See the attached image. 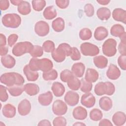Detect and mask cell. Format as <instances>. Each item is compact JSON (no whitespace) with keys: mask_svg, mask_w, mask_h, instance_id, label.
<instances>
[{"mask_svg":"<svg viewBox=\"0 0 126 126\" xmlns=\"http://www.w3.org/2000/svg\"><path fill=\"white\" fill-rule=\"evenodd\" d=\"M0 82L10 87L13 85H23L25 82L24 77L19 73L14 72H6L1 75L0 77Z\"/></svg>","mask_w":126,"mask_h":126,"instance_id":"cell-1","label":"cell"},{"mask_svg":"<svg viewBox=\"0 0 126 126\" xmlns=\"http://www.w3.org/2000/svg\"><path fill=\"white\" fill-rule=\"evenodd\" d=\"M94 92L98 96L104 94L112 95L115 92V87L112 83L110 82H99L95 85Z\"/></svg>","mask_w":126,"mask_h":126,"instance_id":"cell-2","label":"cell"},{"mask_svg":"<svg viewBox=\"0 0 126 126\" xmlns=\"http://www.w3.org/2000/svg\"><path fill=\"white\" fill-rule=\"evenodd\" d=\"M1 23L6 28L15 29L20 26L21 18L16 13H7L2 17Z\"/></svg>","mask_w":126,"mask_h":126,"instance_id":"cell-3","label":"cell"},{"mask_svg":"<svg viewBox=\"0 0 126 126\" xmlns=\"http://www.w3.org/2000/svg\"><path fill=\"white\" fill-rule=\"evenodd\" d=\"M33 45L29 41L17 43L13 47L12 54L16 57H20L26 53H30Z\"/></svg>","mask_w":126,"mask_h":126,"instance_id":"cell-4","label":"cell"},{"mask_svg":"<svg viewBox=\"0 0 126 126\" xmlns=\"http://www.w3.org/2000/svg\"><path fill=\"white\" fill-rule=\"evenodd\" d=\"M117 41L113 38H108L103 43L102 46L103 54L108 57L114 56L117 52Z\"/></svg>","mask_w":126,"mask_h":126,"instance_id":"cell-5","label":"cell"},{"mask_svg":"<svg viewBox=\"0 0 126 126\" xmlns=\"http://www.w3.org/2000/svg\"><path fill=\"white\" fill-rule=\"evenodd\" d=\"M81 53L85 56H96L99 53V49L95 45L90 42H84L80 47Z\"/></svg>","mask_w":126,"mask_h":126,"instance_id":"cell-6","label":"cell"},{"mask_svg":"<svg viewBox=\"0 0 126 126\" xmlns=\"http://www.w3.org/2000/svg\"><path fill=\"white\" fill-rule=\"evenodd\" d=\"M66 103L60 99L55 100L52 105V111L54 114L57 116L64 115L67 111Z\"/></svg>","mask_w":126,"mask_h":126,"instance_id":"cell-7","label":"cell"},{"mask_svg":"<svg viewBox=\"0 0 126 126\" xmlns=\"http://www.w3.org/2000/svg\"><path fill=\"white\" fill-rule=\"evenodd\" d=\"M34 32L39 36H45L50 31L49 24L45 21H39L36 22L34 25Z\"/></svg>","mask_w":126,"mask_h":126,"instance_id":"cell-8","label":"cell"},{"mask_svg":"<svg viewBox=\"0 0 126 126\" xmlns=\"http://www.w3.org/2000/svg\"><path fill=\"white\" fill-rule=\"evenodd\" d=\"M65 102L70 106L76 105L79 100V95L75 92L72 91H68L64 96Z\"/></svg>","mask_w":126,"mask_h":126,"instance_id":"cell-9","label":"cell"},{"mask_svg":"<svg viewBox=\"0 0 126 126\" xmlns=\"http://www.w3.org/2000/svg\"><path fill=\"white\" fill-rule=\"evenodd\" d=\"M95 101L94 96L91 93H85L81 98V103L88 108L93 107L95 103Z\"/></svg>","mask_w":126,"mask_h":126,"instance_id":"cell-10","label":"cell"},{"mask_svg":"<svg viewBox=\"0 0 126 126\" xmlns=\"http://www.w3.org/2000/svg\"><path fill=\"white\" fill-rule=\"evenodd\" d=\"M31 107L30 101L27 99H24L19 102L18 105V113L22 116H26L31 112Z\"/></svg>","mask_w":126,"mask_h":126,"instance_id":"cell-11","label":"cell"},{"mask_svg":"<svg viewBox=\"0 0 126 126\" xmlns=\"http://www.w3.org/2000/svg\"><path fill=\"white\" fill-rule=\"evenodd\" d=\"M38 68L39 70L46 72L52 69L53 63L48 58H42L38 59Z\"/></svg>","mask_w":126,"mask_h":126,"instance_id":"cell-12","label":"cell"},{"mask_svg":"<svg viewBox=\"0 0 126 126\" xmlns=\"http://www.w3.org/2000/svg\"><path fill=\"white\" fill-rule=\"evenodd\" d=\"M106 76L110 80H116L120 77L121 71L116 65L111 63L106 71Z\"/></svg>","mask_w":126,"mask_h":126,"instance_id":"cell-13","label":"cell"},{"mask_svg":"<svg viewBox=\"0 0 126 126\" xmlns=\"http://www.w3.org/2000/svg\"><path fill=\"white\" fill-rule=\"evenodd\" d=\"M53 98V96L52 92L48 91L38 95V101L41 105L46 106L49 105L51 103Z\"/></svg>","mask_w":126,"mask_h":126,"instance_id":"cell-14","label":"cell"},{"mask_svg":"<svg viewBox=\"0 0 126 126\" xmlns=\"http://www.w3.org/2000/svg\"><path fill=\"white\" fill-rule=\"evenodd\" d=\"M113 18L116 21L122 22L124 24L126 23V11L125 10L117 8L113 10L112 13Z\"/></svg>","mask_w":126,"mask_h":126,"instance_id":"cell-15","label":"cell"},{"mask_svg":"<svg viewBox=\"0 0 126 126\" xmlns=\"http://www.w3.org/2000/svg\"><path fill=\"white\" fill-rule=\"evenodd\" d=\"M88 113L87 110L82 106H79L74 108L72 112V116L75 119L78 120H84L87 117Z\"/></svg>","mask_w":126,"mask_h":126,"instance_id":"cell-16","label":"cell"},{"mask_svg":"<svg viewBox=\"0 0 126 126\" xmlns=\"http://www.w3.org/2000/svg\"><path fill=\"white\" fill-rule=\"evenodd\" d=\"M51 55L53 60L57 63L63 62L66 57L65 52L59 46L51 53Z\"/></svg>","mask_w":126,"mask_h":126,"instance_id":"cell-17","label":"cell"},{"mask_svg":"<svg viewBox=\"0 0 126 126\" xmlns=\"http://www.w3.org/2000/svg\"><path fill=\"white\" fill-rule=\"evenodd\" d=\"M85 71V66L82 63H76L71 67V72L77 78L83 77Z\"/></svg>","mask_w":126,"mask_h":126,"instance_id":"cell-18","label":"cell"},{"mask_svg":"<svg viewBox=\"0 0 126 126\" xmlns=\"http://www.w3.org/2000/svg\"><path fill=\"white\" fill-rule=\"evenodd\" d=\"M112 120L115 126H123L125 124L126 121V114L123 112L117 111L112 116Z\"/></svg>","mask_w":126,"mask_h":126,"instance_id":"cell-19","label":"cell"},{"mask_svg":"<svg viewBox=\"0 0 126 126\" xmlns=\"http://www.w3.org/2000/svg\"><path fill=\"white\" fill-rule=\"evenodd\" d=\"M2 113L3 116L7 118H13L16 113V107L11 104H6L2 109Z\"/></svg>","mask_w":126,"mask_h":126,"instance_id":"cell-20","label":"cell"},{"mask_svg":"<svg viewBox=\"0 0 126 126\" xmlns=\"http://www.w3.org/2000/svg\"><path fill=\"white\" fill-rule=\"evenodd\" d=\"M108 35V31L104 27H97L94 32V37L98 41H102L106 38Z\"/></svg>","mask_w":126,"mask_h":126,"instance_id":"cell-21","label":"cell"},{"mask_svg":"<svg viewBox=\"0 0 126 126\" xmlns=\"http://www.w3.org/2000/svg\"><path fill=\"white\" fill-rule=\"evenodd\" d=\"M23 72L29 81L34 82L37 80L39 74L37 71L31 70L28 64L26 65L23 68Z\"/></svg>","mask_w":126,"mask_h":126,"instance_id":"cell-22","label":"cell"},{"mask_svg":"<svg viewBox=\"0 0 126 126\" xmlns=\"http://www.w3.org/2000/svg\"><path fill=\"white\" fill-rule=\"evenodd\" d=\"M99 106L103 111H108L113 106L112 99L108 96H102L99 100Z\"/></svg>","mask_w":126,"mask_h":126,"instance_id":"cell-23","label":"cell"},{"mask_svg":"<svg viewBox=\"0 0 126 126\" xmlns=\"http://www.w3.org/2000/svg\"><path fill=\"white\" fill-rule=\"evenodd\" d=\"M51 90L53 94L56 97L63 96L65 91L63 84L59 82H55L52 84Z\"/></svg>","mask_w":126,"mask_h":126,"instance_id":"cell-24","label":"cell"},{"mask_svg":"<svg viewBox=\"0 0 126 126\" xmlns=\"http://www.w3.org/2000/svg\"><path fill=\"white\" fill-rule=\"evenodd\" d=\"M99 77L98 72L94 68H89L87 69L85 75V79L91 83H94L96 82Z\"/></svg>","mask_w":126,"mask_h":126,"instance_id":"cell-25","label":"cell"},{"mask_svg":"<svg viewBox=\"0 0 126 126\" xmlns=\"http://www.w3.org/2000/svg\"><path fill=\"white\" fill-rule=\"evenodd\" d=\"M2 65L6 68H12L16 64L15 59L10 55H6L1 57Z\"/></svg>","mask_w":126,"mask_h":126,"instance_id":"cell-26","label":"cell"},{"mask_svg":"<svg viewBox=\"0 0 126 126\" xmlns=\"http://www.w3.org/2000/svg\"><path fill=\"white\" fill-rule=\"evenodd\" d=\"M24 91L30 96L37 94L39 92V87L38 85L34 83H27L24 86Z\"/></svg>","mask_w":126,"mask_h":126,"instance_id":"cell-27","label":"cell"},{"mask_svg":"<svg viewBox=\"0 0 126 126\" xmlns=\"http://www.w3.org/2000/svg\"><path fill=\"white\" fill-rule=\"evenodd\" d=\"M107 59L102 55L96 56L93 59V62L94 65L100 69L105 68L108 64Z\"/></svg>","mask_w":126,"mask_h":126,"instance_id":"cell-28","label":"cell"},{"mask_svg":"<svg viewBox=\"0 0 126 126\" xmlns=\"http://www.w3.org/2000/svg\"><path fill=\"white\" fill-rule=\"evenodd\" d=\"M111 13L110 10L105 7L99 8L96 11V15L98 19L101 21L108 20L111 16Z\"/></svg>","mask_w":126,"mask_h":126,"instance_id":"cell-29","label":"cell"},{"mask_svg":"<svg viewBox=\"0 0 126 126\" xmlns=\"http://www.w3.org/2000/svg\"><path fill=\"white\" fill-rule=\"evenodd\" d=\"M65 27L64 20L61 17H58L54 20L52 23V28L56 32H61Z\"/></svg>","mask_w":126,"mask_h":126,"instance_id":"cell-30","label":"cell"},{"mask_svg":"<svg viewBox=\"0 0 126 126\" xmlns=\"http://www.w3.org/2000/svg\"><path fill=\"white\" fill-rule=\"evenodd\" d=\"M17 10L18 12L23 15H28L31 12V4L27 1L22 0L18 6Z\"/></svg>","mask_w":126,"mask_h":126,"instance_id":"cell-31","label":"cell"},{"mask_svg":"<svg viewBox=\"0 0 126 126\" xmlns=\"http://www.w3.org/2000/svg\"><path fill=\"white\" fill-rule=\"evenodd\" d=\"M7 89L11 96H18L20 95L24 91V86L23 85H13L7 87Z\"/></svg>","mask_w":126,"mask_h":126,"instance_id":"cell-32","label":"cell"},{"mask_svg":"<svg viewBox=\"0 0 126 126\" xmlns=\"http://www.w3.org/2000/svg\"><path fill=\"white\" fill-rule=\"evenodd\" d=\"M43 15L47 20H52L57 15L56 9L53 6H47L43 11Z\"/></svg>","mask_w":126,"mask_h":126,"instance_id":"cell-33","label":"cell"},{"mask_svg":"<svg viewBox=\"0 0 126 126\" xmlns=\"http://www.w3.org/2000/svg\"><path fill=\"white\" fill-rule=\"evenodd\" d=\"M125 32L124 27L120 24L114 25L110 29L111 34L115 37H120Z\"/></svg>","mask_w":126,"mask_h":126,"instance_id":"cell-34","label":"cell"},{"mask_svg":"<svg viewBox=\"0 0 126 126\" xmlns=\"http://www.w3.org/2000/svg\"><path fill=\"white\" fill-rule=\"evenodd\" d=\"M67 84L68 88L72 91H77L80 87L81 81L75 76H73L67 82Z\"/></svg>","mask_w":126,"mask_h":126,"instance_id":"cell-35","label":"cell"},{"mask_svg":"<svg viewBox=\"0 0 126 126\" xmlns=\"http://www.w3.org/2000/svg\"><path fill=\"white\" fill-rule=\"evenodd\" d=\"M58 72L56 70L52 69L46 72H43L42 73V77L46 81L55 80L58 77Z\"/></svg>","mask_w":126,"mask_h":126,"instance_id":"cell-36","label":"cell"},{"mask_svg":"<svg viewBox=\"0 0 126 126\" xmlns=\"http://www.w3.org/2000/svg\"><path fill=\"white\" fill-rule=\"evenodd\" d=\"M90 119L94 121H98L102 119L103 113L101 110L97 108L93 109L90 112Z\"/></svg>","mask_w":126,"mask_h":126,"instance_id":"cell-37","label":"cell"},{"mask_svg":"<svg viewBox=\"0 0 126 126\" xmlns=\"http://www.w3.org/2000/svg\"><path fill=\"white\" fill-rule=\"evenodd\" d=\"M32 7L34 10L36 11H41L45 7L46 4L44 0H34L32 1Z\"/></svg>","mask_w":126,"mask_h":126,"instance_id":"cell-38","label":"cell"},{"mask_svg":"<svg viewBox=\"0 0 126 126\" xmlns=\"http://www.w3.org/2000/svg\"><path fill=\"white\" fill-rule=\"evenodd\" d=\"M80 81L81 85L80 88L81 91L85 93H89L92 90L93 88L92 83L86 81L85 78H82Z\"/></svg>","mask_w":126,"mask_h":126,"instance_id":"cell-39","label":"cell"},{"mask_svg":"<svg viewBox=\"0 0 126 126\" xmlns=\"http://www.w3.org/2000/svg\"><path fill=\"white\" fill-rule=\"evenodd\" d=\"M29 54L33 58L40 57L43 54V50L39 45H33Z\"/></svg>","mask_w":126,"mask_h":126,"instance_id":"cell-40","label":"cell"},{"mask_svg":"<svg viewBox=\"0 0 126 126\" xmlns=\"http://www.w3.org/2000/svg\"><path fill=\"white\" fill-rule=\"evenodd\" d=\"M79 36L81 40H87L92 37V32L91 30L88 28H83L80 31Z\"/></svg>","mask_w":126,"mask_h":126,"instance_id":"cell-41","label":"cell"},{"mask_svg":"<svg viewBox=\"0 0 126 126\" xmlns=\"http://www.w3.org/2000/svg\"><path fill=\"white\" fill-rule=\"evenodd\" d=\"M42 47L43 51L46 53H52L55 49V45L53 41L48 40L43 42Z\"/></svg>","mask_w":126,"mask_h":126,"instance_id":"cell-42","label":"cell"},{"mask_svg":"<svg viewBox=\"0 0 126 126\" xmlns=\"http://www.w3.org/2000/svg\"><path fill=\"white\" fill-rule=\"evenodd\" d=\"M73 76L71 71L69 69H64L60 73V79L63 82H66Z\"/></svg>","mask_w":126,"mask_h":126,"instance_id":"cell-43","label":"cell"},{"mask_svg":"<svg viewBox=\"0 0 126 126\" xmlns=\"http://www.w3.org/2000/svg\"><path fill=\"white\" fill-rule=\"evenodd\" d=\"M53 125L54 126H65L66 125V120L63 117L58 116L53 120Z\"/></svg>","mask_w":126,"mask_h":126,"instance_id":"cell-44","label":"cell"},{"mask_svg":"<svg viewBox=\"0 0 126 126\" xmlns=\"http://www.w3.org/2000/svg\"><path fill=\"white\" fill-rule=\"evenodd\" d=\"M7 88L2 85H0V100L1 102H5L8 99Z\"/></svg>","mask_w":126,"mask_h":126,"instance_id":"cell-45","label":"cell"},{"mask_svg":"<svg viewBox=\"0 0 126 126\" xmlns=\"http://www.w3.org/2000/svg\"><path fill=\"white\" fill-rule=\"evenodd\" d=\"M84 12L87 16L92 17L94 14V6L91 3H87L84 6Z\"/></svg>","mask_w":126,"mask_h":126,"instance_id":"cell-46","label":"cell"},{"mask_svg":"<svg viewBox=\"0 0 126 126\" xmlns=\"http://www.w3.org/2000/svg\"><path fill=\"white\" fill-rule=\"evenodd\" d=\"M70 57L73 61H78L81 58V54L79 50L75 47H72L71 53Z\"/></svg>","mask_w":126,"mask_h":126,"instance_id":"cell-47","label":"cell"},{"mask_svg":"<svg viewBox=\"0 0 126 126\" xmlns=\"http://www.w3.org/2000/svg\"><path fill=\"white\" fill-rule=\"evenodd\" d=\"M38 58H32L29 63V66L30 68L33 70V71H38V64H37V62H38Z\"/></svg>","mask_w":126,"mask_h":126,"instance_id":"cell-48","label":"cell"},{"mask_svg":"<svg viewBox=\"0 0 126 126\" xmlns=\"http://www.w3.org/2000/svg\"><path fill=\"white\" fill-rule=\"evenodd\" d=\"M118 63L120 68L123 70H126V56L121 55L119 57L118 60Z\"/></svg>","mask_w":126,"mask_h":126,"instance_id":"cell-49","label":"cell"},{"mask_svg":"<svg viewBox=\"0 0 126 126\" xmlns=\"http://www.w3.org/2000/svg\"><path fill=\"white\" fill-rule=\"evenodd\" d=\"M18 39V35L15 33H12L10 34L7 38V43L9 46H13L17 42Z\"/></svg>","mask_w":126,"mask_h":126,"instance_id":"cell-50","label":"cell"},{"mask_svg":"<svg viewBox=\"0 0 126 126\" xmlns=\"http://www.w3.org/2000/svg\"><path fill=\"white\" fill-rule=\"evenodd\" d=\"M121 41L118 45V51L121 55L126 56V39H120Z\"/></svg>","mask_w":126,"mask_h":126,"instance_id":"cell-51","label":"cell"},{"mask_svg":"<svg viewBox=\"0 0 126 126\" xmlns=\"http://www.w3.org/2000/svg\"><path fill=\"white\" fill-rule=\"evenodd\" d=\"M59 46L65 52L66 57L70 56L71 53L72 47H71L68 44L66 43H61Z\"/></svg>","mask_w":126,"mask_h":126,"instance_id":"cell-52","label":"cell"},{"mask_svg":"<svg viewBox=\"0 0 126 126\" xmlns=\"http://www.w3.org/2000/svg\"><path fill=\"white\" fill-rule=\"evenodd\" d=\"M56 4L61 9H65L68 7L69 4L68 0H56Z\"/></svg>","mask_w":126,"mask_h":126,"instance_id":"cell-53","label":"cell"},{"mask_svg":"<svg viewBox=\"0 0 126 126\" xmlns=\"http://www.w3.org/2000/svg\"><path fill=\"white\" fill-rule=\"evenodd\" d=\"M9 7V1L8 0H0V9L1 10H6Z\"/></svg>","mask_w":126,"mask_h":126,"instance_id":"cell-54","label":"cell"},{"mask_svg":"<svg viewBox=\"0 0 126 126\" xmlns=\"http://www.w3.org/2000/svg\"><path fill=\"white\" fill-rule=\"evenodd\" d=\"M98 125L99 126H113V124L108 119H103L100 120Z\"/></svg>","mask_w":126,"mask_h":126,"instance_id":"cell-55","label":"cell"},{"mask_svg":"<svg viewBox=\"0 0 126 126\" xmlns=\"http://www.w3.org/2000/svg\"><path fill=\"white\" fill-rule=\"evenodd\" d=\"M8 52V48L5 46H0V56H4L6 55Z\"/></svg>","mask_w":126,"mask_h":126,"instance_id":"cell-56","label":"cell"},{"mask_svg":"<svg viewBox=\"0 0 126 126\" xmlns=\"http://www.w3.org/2000/svg\"><path fill=\"white\" fill-rule=\"evenodd\" d=\"M38 126H51V124L50 122L48 120L44 119L41 120L37 124Z\"/></svg>","mask_w":126,"mask_h":126,"instance_id":"cell-57","label":"cell"},{"mask_svg":"<svg viewBox=\"0 0 126 126\" xmlns=\"http://www.w3.org/2000/svg\"><path fill=\"white\" fill-rule=\"evenodd\" d=\"M6 44V38L4 34H0V46H5Z\"/></svg>","mask_w":126,"mask_h":126,"instance_id":"cell-58","label":"cell"},{"mask_svg":"<svg viewBox=\"0 0 126 126\" xmlns=\"http://www.w3.org/2000/svg\"><path fill=\"white\" fill-rule=\"evenodd\" d=\"M96 2L101 5H105L108 4L110 2V0H97Z\"/></svg>","mask_w":126,"mask_h":126,"instance_id":"cell-59","label":"cell"},{"mask_svg":"<svg viewBox=\"0 0 126 126\" xmlns=\"http://www.w3.org/2000/svg\"><path fill=\"white\" fill-rule=\"evenodd\" d=\"M21 0H10V2L14 5L18 6L20 3L22 2Z\"/></svg>","mask_w":126,"mask_h":126,"instance_id":"cell-60","label":"cell"},{"mask_svg":"<svg viewBox=\"0 0 126 126\" xmlns=\"http://www.w3.org/2000/svg\"><path fill=\"white\" fill-rule=\"evenodd\" d=\"M73 126H86V124H85L83 123L82 122H76L75 123L73 124Z\"/></svg>","mask_w":126,"mask_h":126,"instance_id":"cell-61","label":"cell"}]
</instances>
